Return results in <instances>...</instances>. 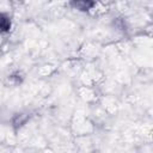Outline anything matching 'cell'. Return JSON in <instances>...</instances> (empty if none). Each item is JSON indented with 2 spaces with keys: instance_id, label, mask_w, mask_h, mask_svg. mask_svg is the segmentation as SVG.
Returning a JSON list of instances; mask_svg holds the SVG:
<instances>
[{
  "instance_id": "cell-1",
  "label": "cell",
  "mask_w": 153,
  "mask_h": 153,
  "mask_svg": "<svg viewBox=\"0 0 153 153\" xmlns=\"http://www.w3.org/2000/svg\"><path fill=\"white\" fill-rule=\"evenodd\" d=\"M69 5L74 10H78L80 12H88L96 6V2L91 0H73L69 2Z\"/></svg>"
},
{
  "instance_id": "cell-2",
  "label": "cell",
  "mask_w": 153,
  "mask_h": 153,
  "mask_svg": "<svg viewBox=\"0 0 153 153\" xmlns=\"http://www.w3.org/2000/svg\"><path fill=\"white\" fill-rule=\"evenodd\" d=\"M11 26H12V22H11L10 16L2 12L0 14V27H1V32L2 33L8 32L11 30Z\"/></svg>"
},
{
  "instance_id": "cell-3",
  "label": "cell",
  "mask_w": 153,
  "mask_h": 153,
  "mask_svg": "<svg viewBox=\"0 0 153 153\" xmlns=\"http://www.w3.org/2000/svg\"><path fill=\"white\" fill-rule=\"evenodd\" d=\"M29 116L26 114H16L13 117H12V126L14 129H18L20 128L22 126L25 124V122L27 121Z\"/></svg>"
}]
</instances>
